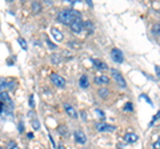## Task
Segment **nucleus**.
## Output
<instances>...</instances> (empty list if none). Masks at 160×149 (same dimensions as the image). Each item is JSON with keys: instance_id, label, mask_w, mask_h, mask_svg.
I'll return each mask as SVG.
<instances>
[{"instance_id": "nucleus-26", "label": "nucleus", "mask_w": 160, "mask_h": 149, "mask_svg": "<svg viewBox=\"0 0 160 149\" xmlns=\"http://www.w3.org/2000/svg\"><path fill=\"white\" fill-rule=\"evenodd\" d=\"M46 43H47V46H48L49 48H51V49H56V48H58V47L55 46V44H53V43H52L51 40H48V37L46 39Z\"/></svg>"}, {"instance_id": "nucleus-17", "label": "nucleus", "mask_w": 160, "mask_h": 149, "mask_svg": "<svg viewBox=\"0 0 160 149\" xmlns=\"http://www.w3.org/2000/svg\"><path fill=\"white\" fill-rule=\"evenodd\" d=\"M31 8H32V12L35 15H38L42 12V4H40L39 2H32L31 3Z\"/></svg>"}, {"instance_id": "nucleus-19", "label": "nucleus", "mask_w": 160, "mask_h": 149, "mask_svg": "<svg viewBox=\"0 0 160 149\" xmlns=\"http://www.w3.org/2000/svg\"><path fill=\"white\" fill-rule=\"evenodd\" d=\"M123 111H126V112H132V111H133V105H132V103H131V101H128V103L124 104Z\"/></svg>"}, {"instance_id": "nucleus-8", "label": "nucleus", "mask_w": 160, "mask_h": 149, "mask_svg": "<svg viewBox=\"0 0 160 149\" xmlns=\"http://www.w3.org/2000/svg\"><path fill=\"white\" fill-rule=\"evenodd\" d=\"M64 111H66L67 115L71 117V118H78V112H76V109H75L72 105H69V104H64Z\"/></svg>"}, {"instance_id": "nucleus-3", "label": "nucleus", "mask_w": 160, "mask_h": 149, "mask_svg": "<svg viewBox=\"0 0 160 149\" xmlns=\"http://www.w3.org/2000/svg\"><path fill=\"white\" fill-rule=\"evenodd\" d=\"M49 79H51V81H52V84L55 87H58V88H64L66 87V79H64L63 76H60V74L51 73Z\"/></svg>"}, {"instance_id": "nucleus-6", "label": "nucleus", "mask_w": 160, "mask_h": 149, "mask_svg": "<svg viewBox=\"0 0 160 149\" xmlns=\"http://www.w3.org/2000/svg\"><path fill=\"white\" fill-rule=\"evenodd\" d=\"M111 57L115 63H123L124 61V55L119 48H112L111 49Z\"/></svg>"}, {"instance_id": "nucleus-22", "label": "nucleus", "mask_w": 160, "mask_h": 149, "mask_svg": "<svg viewBox=\"0 0 160 149\" xmlns=\"http://www.w3.org/2000/svg\"><path fill=\"white\" fill-rule=\"evenodd\" d=\"M31 125H32V128L35 129V131H38V129L40 128V123H39L38 118H33V120L31 121Z\"/></svg>"}, {"instance_id": "nucleus-16", "label": "nucleus", "mask_w": 160, "mask_h": 149, "mask_svg": "<svg viewBox=\"0 0 160 149\" xmlns=\"http://www.w3.org/2000/svg\"><path fill=\"white\" fill-rule=\"evenodd\" d=\"M98 95L100 99H108L109 97V91L107 88H104V87H100L98 89Z\"/></svg>"}, {"instance_id": "nucleus-23", "label": "nucleus", "mask_w": 160, "mask_h": 149, "mask_svg": "<svg viewBox=\"0 0 160 149\" xmlns=\"http://www.w3.org/2000/svg\"><path fill=\"white\" fill-rule=\"evenodd\" d=\"M159 118H160V111H158V113H156V115H155V116L152 117V120H151V123H149V127H151V125H153V124H155V123H156V121L159 120Z\"/></svg>"}, {"instance_id": "nucleus-14", "label": "nucleus", "mask_w": 160, "mask_h": 149, "mask_svg": "<svg viewBox=\"0 0 160 149\" xmlns=\"http://www.w3.org/2000/svg\"><path fill=\"white\" fill-rule=\"evenodd\" d=\"M79 87L83 89H87L89 87V81H88V76L87 74H82L79 79Z\"/></svg>"}, {"instance_id": "nucleus-2", "label": "nucleus", "mask_w": 160, "mask_h": 149, "mask_svg": "<svg viewBox=\"0 0 160 149\" xmlns=\"http://www.w3.org/2000/svg\"><path fill=\"white\" fill-rule=\"evenodd\" d=\"M111 76L115 81H116V84L120 87V88H123V89H126L127 88V81H126V79L123 77V74L120 73L118 69H111Z\"/></svg>"}, {"instance_id": "nucleus-15", "label": "nucleus", "mask_w": 160, "mask_h": 149, "mask_svg": "<svg viewBox=\"0 0 160 149\" xmlns=\"http://www.w3.org/2000/svg\"><path fill=\"white\" fill-rule=\"evenodd\" d=\"M91 63H92L98 69H100V71H104V69H107V68H108L106 63L102 61V60H98V59H91Z\"/></svg>"}, {"instance_id": "nucleus-18", "label": "nucleus", "mask_w": 160, "mask_h": 149, "mask_svg": "<svg viewBox=\"0 0 160 149\" xmlns=\"http://www.w3.org/2000/svg\"><path fill=\"white\" fill-rule=\"evenodd\" d=\"M84 28L87 29V31L91 33L92 31H93V23L91 22V20H87V22H84Z\"/></svg>"}, {"instance_id": "nucleus-20", "label": "nucleus", "mask_w": 160, "mask_h": 149, "mask_svg": "<svg viewBox=\"0 0 160 149\" xmlns=\"http://www.w3.org/2000/svg\"><path fill=\"white\" fill-rule=\"evenodd\" d=\"M51 60H52L53 64H59L60 61H62V57H60V55L53 53V55H51Z\"/></svg>"}, {"instance_id": "nucleus-7", "label": "nucleus", "mask_w": 160, "mask_h": 149, "mask_svg": "<svg viewBox=\"0 0 160 149\" xmlns=\"http://www.w3.org/2000/svg\"><path fill=\"white\" fill-rule=\"evenodd\" d=\"M69 28H71V31L73 33L80 35V33L83 32V29H84V22H82V20H75L71 24V26H69Z\"/></svg>"}, {"instance_id": "nucleus-4", "label": "nucleus", "mask_w": 160, "mask_h": 149, "mask_svg": "<svg viewBox=\"0 0 160 149\" xmlns=\"http://www.w3.org/2000/svg\"><path fill=\"white\" fill-rule=\"evenodd\" d=\"M73 138L78 144H80V145H84V144L87 142V136L82 129H76V131L73 132Z\"/></svg>"}, {"instance_id": "nucleus-12", "label": "nucleus", "mask_w": 160, "mask_h": 149, "mask_svg": "<svg viewBox=\"0 0 160 149\" xmlns=\"http://www.w3.org/2000/svg\"><path fill=\"white\" fill-rule=\"evenodd\" d=\"M0 96H2V103H3V104H6V105H8L9 108H12V109H13V103H12L11 99H9L8 93H7L6 91H2Z\"/></svg>"}, {"instance_id": "nucleus-27", "label": "nucleus", "mask_w": 160, "mask_h": 149, "mask_svg": "<svg viewBox=\"0 0 160 149\" xmlns=\"http://www.w3.org/2000/svg\"><path fill=\"white\" fill-rule=\"evenodd\" d=\"M152 148H153V149H160V137L152 144Z\"/></svg>"}, {"instance_id": "nucleus-10", "label": "nucleus", "mask_w": 160, "mask_h": 149, "mask_svg": "<svg viewBox=\"0 0 160 149\" xmlns=\"http://www.w3.org/2000/svg\"><path fill=\"white\" fill-rule=\"evenodd\" d=\"M15 87H16V81L15 80H6V79H2V91H4V88L12 91V89H15Z\"/></svg>"}, {"instance_id": "nucleus-5", "label": "nucleus", "mask_w": 160, "mask_h": 149, "mask_svg": "<svg viewBox=\"0 0 160 149\" xmlns=\"http://www.w3.org/2000/svg\"><path fill=\"white\" fill-rule=\"evenodd\" d=\"M95 129L98 132H113L115 131V127L109 125V124H106L104 121H100V123H96L95 124Z\"/></svg>"}, {"instance_id": "nucleus-1", "label": "nucleus", "mask_w": 160, "mask_h": 149, "mask_svg": "<svg viewBox=\"0 0 160 149\" xmlns=\"http://www.w3.org/2000/svg\"><path fill=\"white\" fill-rule=\"evenodd\" d=\"M56 20L62 24H69L71 26L75 20H82V13L76 9H63L58 13Z\"/></svg>"}, {"instance_id": "nucleus-31", "label": "nucleus", "mask_w": 160, "mask_h": 149, "mask_svg": "<svg viewBox=\"0 0 160 149\" xmlns=\"http://www.w3.org/2000/svg\"><path fill=\"white\" fill-rule=\"evenodd\" d=\"M156 72H158V77L160 79V68L159 67H156Z\"/></svg>"}, {"instance_id": "nucleus-28", "label": "nucleus", "mask_w": 160, "mask_h": 149, "mask_svg": "<svg viewBox=\"0 0 160 149\" xmlns=\"http://www.w3.org/2000/svg\"><path fill=\"white\" fill-rule=\"evenodd\" d=\"M29 107L31 108H35V101H33V95L29 96Z\"/></svg>"}, {"instance_id": "nucleus-25", "label": "nucleus", "mask_w": 160, "mask_h": 149, "mask_svg": "<svg viewBox=\"0 0 160 149\" xmlns=\"http://www.w3.org/2000/svg\"><path fill=\"white\" fill-rule=\"evenodd\" d=\"M95 113H96L98 116H100L102 118H104V117H106V115H104V112H103V111H100L99 108H95Z\"/></svg>"}, {"instance_id": "nucleus-30", "label": "nucleus", "mask_w": 160, "mask_h": 149, "mask_svg": "<svg viewBox=\"0 0 160 149\" xmlns=\"http://www.w3.org/2000/svg\"><path fill=\"white\" fill-rule=\"evenodd\" d=\"M140 97H143V99H146V100L148 101V104H152V101H151V100H149V99H148V96H147V95H142V96H140Z\"/></svg>"}, {"instance_id": "nucleus-21", "label": "nucleus", "mask_w": 160, "mask_h": 149, "mask_svg": "<svg viewBox=\"0 0 160 149\" xmlns=\"http://www.w3.org/2000/svg\"><path fill=\"white\" fill-rule=\"evenodd\" d=\"M152 33L153 35H160V23H155L152 26Z\"/></svg>"}, {"instance_id": "nucleus-29", "label": "nucleus", "mask_w": 160, "mask_h": 149, "mask_svg": "<svg viewBox=\"0 0 160 149\" xmlns=\"http://www.w3.org/2000/svg\"><path fill=\"white\" fill-rule=\"evenodd\" d=\"M23 131H24V125H23V121H20L19 123V132L23 133Z\"/></svg>"}, {"instance_id": "nucleus-9", "label": "nucleus", "mask_w": 160, "mask_h": 149, "mask_svg": "<svg viewBox=\"0 0 160 149\" xmlns=\"http://www.w3.org/2000/svg\"><path fill=\"white\" fill-rule=\"evenodd\" d=\"M123 140H124V142H127V144H133V142H136V141L139 140V137H138L136 133L128 132V133H126V135H124Z\"/></svg>"}, {"instance_id": "nucleus-24", "label": "nucleus", "mask_w": 160, "mask_h": 149, "mask_svg": "<svg viewBox=\"0 0 160 149\" xmlns=\"http://www.w3.org/2000/svg\"><path fill=\"white\" fill-rule=\"evenodd\" d=\"M18 41H19L20 46H22L23 49H27V43H26V40H24L23 37H19V39H18Z\"/></svg>"}, {"instance_id": "nucleus-32", "label": "nucleus", "mask_w": 160, "mask_h": 149, "mask_svg": "<svg viewBox=\"0 0 160 149\" xmlns=\"http://www.w3.org/2000/svg\"><path fill=\"white\" fill-rule=\"evenodd\" d=\"M27 136H28L29 138H33V133H31V132H29V133H27Z\"/></svg>"}, {"instance_id": "nucleus-13", "label": "nucleus", "mask_w": 160, "mask_h": 149, "mask_svg": "<svg viewBox=\"0 0 160 149\" xmlns=\"http://www.w3.org/2000/svg\"><path fill=\"white\" fill-rule=\"evenodd\" d=\"M51 35H52V37L55 39L56 41H63V39H64V35L62 31H59L58 28H51Z\"/></svg>"}, {"instance_id": "nucleus-11", "label": "nucleus", "mask_w": 160, "mask_h": 149, "mask_svg": "<svg viewBox=\"0 0 160 149\" xmlns=\"http://www.w3.org/2000/svg\"><path fill=\"white\" fill-rule=\"evenodd\" d=\"M95 83L98 84V85H107L109 84V77L106 76V74H99V76H95Z\"/></svg>"}]
</instances>
